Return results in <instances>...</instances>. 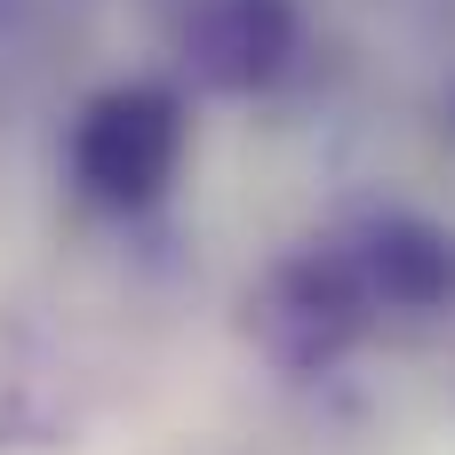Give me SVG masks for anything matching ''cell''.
<instances>
[{"mask_svg":"<svg viewBox=\"0 0 455 455\" xmlns=\"http://www.w3.org/2000/svg\"><path fill=\"white\" fill-rule=\"evenodd\" d=\"M72 192L104 216H144L184 168V96L168 80H112L80 104L64 144Z\"/></svg>","mask_w":455,"mask_h":455,"instance_id":"obj_1","label":"cell"},{"mask_svg":"<svg viewBox=\"0 0 455 455\" xmlns=\"http://www.w3.org/2000/svg\"><path fill=\"white\" fill-rule=\"evenodd\" d=\"M368 288H360V264L352 248H312L296 264L272 272V296H264V336L280 360H336L360 328H368Z\"/></svg>","mask_w":455,"mask_h":455,"instance_id":"obj_2","label":"cell"},{"mask_svg":"<svg viewBox=\"0 0 455 455\" xmlns=\"http://www.w3.org/2000/svg\"><path fill=\"white\" fill-rule=\"evenodd\" d=\"M352 264H360V288L376 312H448L455 304V232L416 208L376 216L360 232Z\"/></svg>","mask_w":455,"mask_h":455,"instance_id":"obj_3","label":"cell"},{"mask_svg":"<svg viewBox=\"0 0 455 455\" xmlns=\"http://www.w3.org/2000/svg\"><path fill=\"white\" fill-rule=\"evenodd\" d=\"M296 48L288 0H200L184 24V56L208 88H264Z\"/></svg>","mask_w":455,"mask_h":455,"instance_id":"obj_4","label":"cell"}]
</instances>
